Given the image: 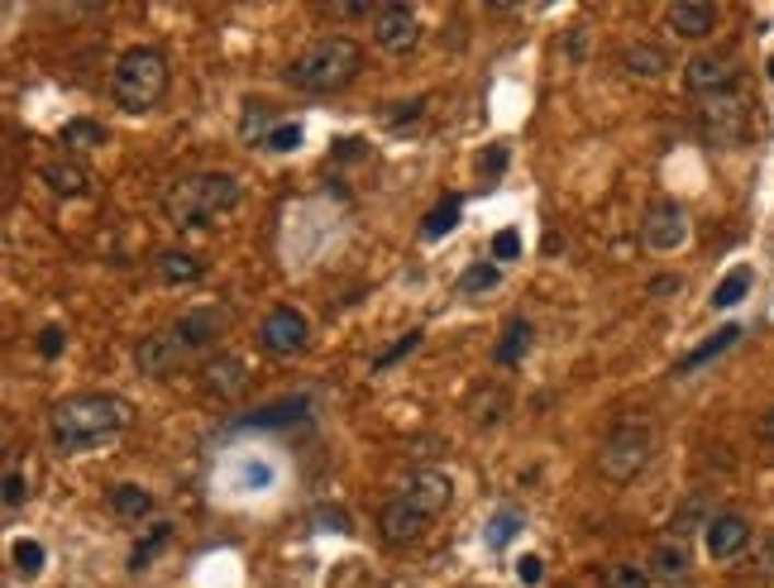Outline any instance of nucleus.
<instances>
[{"label": "nucleus", "instance_id": "nucleus-28", "mask_svg": "<svg viewBox=\"0 0 774 588\" xmlns=\"http://www.w3.org/2000/svg\"><path fill=\"white\" fill-rule=\"evenodd\" d=\"M746 292H751V268H731L727 278H721V283L713 287V307H717V311H727V307H737Z\"/></svg>", "mask_w": 774, "mask_h": 588}, {"label": "nucleus", "instance_id": "nucleus-18", "mask_svg": "<svg viewBox=\"0 0 774 588\" xmlns=\"http://www.w3.org/2000/svg\"><path fill=\"white\" fill-rule=\"evenodd\" d=\"M111 512L125 517V521H143L153 512V493L139 488V483H115V488H111Z\"/></svg>", "mask_w": 774, "mask_h": 588}, {"label": "nucleus", "instance_id": "nucleus-24", "mask_svg": "<svg viewBox=\"0 0 774 588\" xmlns=\"http://www.w3.org/2000/svg\"><path fill=\"white\" fill-rule=\"evenodd\" d=\"M167 541H173V521H153V527L143 531V541L135 545V551H129V569H135V574H139V569H149V565H153V555H159Z\"/></svg>", "mask_w": 774, "mask_h": 588}, {"label": "nucleus", "instance_id": "nucleus-11", "mask_svg": "<svg viewBox=\"0 0 774 588\" xmlns=\"http://www.w3.org/2000/svg\"><path fill=\"white\" fill-rule=\"evenodd\" d=\"M135 364H139V373H149V378H167L173 369L187 364V349L173 339V331H159V335H143L135 345Z\"/></svg>", "mask_w": 774, "mask_h": 588}, {"label": "nucleus", "instance_id": "nucleus-2", "mask_svg": "<svg viewBox=\"0 0 774 588\" xmlns=\"http://www.w3.org/2000/svg\"><path fill=\"white\" fill-rule=\"evenodd\" d=\"M240 201H244V182L234 173H196V177H182L163 196V211L177 230H206L220 216L240 211Z\"/></svg>", "mask_w": 774, "mask_h": 588}, {"label": "nucleus", "instance_id": "nucleus-31", "mask_svg": "<svg viewBox=\"0 0 774 588\" xmlns=\"http://www.w3.org/2000/svg\"><path fill=\"white\" fill-rule=\"evenodd\" d=\"M10 560H15V569L24 574V579H34V574L38 569H44V545H38V541H15V551H10Z\"/></svg>", "mask_w": 774, "mask_h": 588}, {"label": "nucleus", "instance_id": "nucleus-22", "mask_svg": "<svg viewBox=\"0 0 774 588\" xmlns=\"http://www.w3.org/2000/svg\"><path fill=\"white\" fill-rule=\"evenodd\" d=\"M741 339V325H727V331H717V335H707V345H698L693 355L679 359V373H693V369H703L707 359H717V355H727L731 345Z\"/></svg>", "mask_w": 774, "mask_h": 588}, {"label": "nucleus", "instance_id": "nucleus-4", "mask_svg": "<svg viewBox=\"0 0 774 588\" xmlns=\"http://www.w3.org/2000/svg\"><path fill=\"white\" fill-rule=\"evenodd\" d=\"M111 96H115V106L129 111V115H143V111L159 106V101L167 96L163 48L139 44V48H129V54H120V62H115V72H111Z\"/></svg>", "mask_w": 774, "mask_h": 588}, {"label": "nucleus", "instance_id": "nucleus-16", "mask_svg": "<svg viewBox=\"0 0 774 588\" xmlns=\"http://www.w3.org/2000/svg\"><path fill=\"white\" fill-rule=\"evenodd\" d=\"M669 30L679 38H707L717 30V5H707V0H679L669 10Z\"/></svg>", "mask_w": 774, "mask_h": 588}, {"label": "nucleus", "instance_id": "nucleus-15", "mask_svg": "<svg viewBox=\"0 0 774 588\" xmlns=\"http://www.w3.org/2000/svg\"><path fill=\"white\" fill-rule=\"evenodd\" d=\"M226 331V311H216V307H196V311H187V316H177V325H173V339L187 355H196V349H206L211 339Z\"/></svg>", "mask_w": 774, "mask_h": 588}, {"label": "nucleus", "instance_id": "nucleus-38", "mask_svg": "<svg viewBox=\"0 0 774 588\" xmlns=\"http://www.w3.org/2000/svg\"><path fill=\"white\" fill-rule=\"evenodd\" d=\"M517 579L527 584V588H535V584L545 579V560H541V555H521V560H517Z\"/></svg>", "mask_w": 774, "mask_h": 588}, {"label": "nucleus", "instance_id": "nucleus-40", "mask_svg": "<svg viewBox=\"0 0 774 588\" xmlns=\"http://www.w3.org/2000/svg\"><path fill=\"white\" fill-rule=\"evenodd\" d=\"M483 168V177H502V168H507V143H488V153L478 159Z\"/></svg>", "mask_w": 774, "mask_h": 588}, {"label": "nucleus", "instance_id": "nucleus-39", "mask_svg": "<svg viewBox=\"0 0 774 588\" xmlns=\"http://www.w3.org/2000/svg\"><path fill=\"white\" fill-rule=\"evenodd\" d=\"M608 584L612 588H646V569H636V565H616L608 574Z\"/></svg>", "mask_w": 774, "mask_h": 588}, {"label": "nucleus", "instance_id": "nucleus-12", "mask_svg": "<svg viewBox=\"0 0 774 588\" xmlns=\"http://www.w3.org/2000/svg\"><path fill=\"white\" fill-rule=\"evenodd\" d=\"M684 82H689V91H698V96H721V91H731V82H737V68L721 54H698L684 68Z\"/></svg>", "mask_w": 774, "mask_h": 588}, {"label": "nucleus", "instance_id": "nucleus-26", "mask_svg": "<svg viewBox=\"0 0 774 588\" xmlns=\"http://www.w3.org/2000/svg\"><path fill=\"white\" fill-rule=\"evenodd\" d=\"M273 111L264 106V101H249L244 106V115H240V139L244 143H268V135H273Z\"/></svg>", "mask_w": 774, "mask_h": 588}, {"label": "nucleus", "instance_id": "nucleus-19", "mask_svg": "<svg viewBox=\"0 0 774 588\" xmlns=\"http://www.w3.org/2000/svg\"><path fill=\"white\" fill-rule=\"evenodd\" d=\"M531 355V321H507V331H502V345L493 349V359L502 364V369H517L521 359Z\"/></svg>", "mask_w": 774, "mask_h": 588}, {"label": "nucleus", "instance_id": "nucleus-14", "mask_svg": "<svg viewBox=\"0 0 774 588\" xmlns=\"http://www.w3.org/2000/svg\"><path fill=\"white\" fill-rule=\"evenodd\" d=\"M383 535H388V545H412V541H421L426 535V527H430V517L421 512L416 503H406V498H392L388 507H383Z\"/></svg>", "mask_w": 774, "mask_h": 588}, {"label": "nucleus", "instance_id": "nucleus-9", "mask_svg": "<svg viewBox=\"0 0 774 588\" xmlns=\"http://www.w3.org/2000/svg\"><path fill=\"white\" fill-rule=\"evenodd\" d=\"M703 545H707V555H713V560H737L746 545H751V521H746L741 512H717V517H707Z\"/></svg>", "mask_w": 774, "mask_h": 588}, {"label": "nucleus", "instance_id": "nucleus-44", "mask_svg": "<svg viewBox=\"0 0 774 588\" xmlns=\"http://www.w3.org/2000/svg\"><path fill=\"white\" fill-rule=\"evenodd\" d=\"M679 287H684L679 278H655V283H650V292H655V297H674Z\"/></svg>", "mask_w": 774, "mask_h": 588}, {"label": "nucleus", "instance_id": "nucleus-6", "mask_svg": "<svg viewBox=\"0 0 774 588\" xmlns=\"http://www.w3.org/2000/svg\"><path fill=\"white\" fill-rule=\"evenodd\" d=\"M258 345H264L273 359H297V355H307V345H311V321L301 316L297 307L268 311L264 325H258Z\"/></svg>", "mask_w": 774, "mask_h": 588}, {"label": "nucleus", "instance_id": "nucleus-27", "mask_svg": "<svg viewBox=\"0 0 774 588\" xmlns=\"http://www.w3.org/2000/svg\"><path fill=\"white\" fill-rule=\"evenodd\" d=\"M459 211H464V201H459V196H450V201H440L436 211H430L426 220H421V240H444V234H450L454 226H459Z\"/></svg>", "mask_w": 774, "mask_h": 588}, {"label": "nucleus", "instance_id": "nucleus-17", "mask_svg": "<svg viewBox=\"0 0 774 588\" xmlns=\"http://www.w3.org/2000/svg\"><path fill=\"white\" fill-rule=\"evenodd\" d=\"M159 278L167 287H187V283H201L206 278V264L187 250H163L159 254Z\"/></svg>", "mask_w": 774, "mask_h": 588}, {"label": "nucleus", "instance_id": "nucleus-35", "mask_svg": "<svg viewBox=\"0 0 774 588\" xmlns=\"http://www.w3.org/2000/svg\"><path fill=\"white\" fill-rule=\"evenodd\" d=\"M493 258H497V264H511V258H521V234H517V230H497V234H493Z\"/></svg>", "mask_w": 774, "mask_h": 588}, {"label": "nucleus", "instance_id": "nucleus-3", "mask_svg": "<svg viewBox=\"0 0 774 588\" xmlns=\"http://www.w3.org/2000/svg\"><path fill=\"white\" fill-rule=\"evenodd\" d=\"M359 68H363V48L354 38H321L301 58H292L287 87L307 91V96H331V91H345L359 77Z\"/></svg>", "mask_w": 774, "mask_h": 588}, {"label": "nucleus", "instance_id": "nucleus-5", "mask_svg": "<svg viewBox=\"0 0 774 588\" xmlns=\"http://www.w3.org/2000/svg\"><path fill=\"white\" fill-rule=\"evenodd\" d=\"M655 454V430L646 422H622L598 450V474L608 483H632Z\"/></svg>", "mask_w": 774, "mask_h": 588}, {"label": "nucleus", "instance_id": "nucleus-37", "mask_svg": "<svg viewBox=\"0 0 774 588\" xmlns=\"http://www.w3.org/2000/svg\"><path fill=\"white\" fill-rule=\"evenodd\" d=\"M62 349H68V335H62L58 325H48V331H38V355H44V359H58Z\"/></svg>", "mask_w": 774, "mask_h": 588}, {"label": "nucleus", "instance_id": "nucleus-25", "mask_svg": "<svg viewBox=\"0 0 774 588\" xmlns=\"http://www.w3.org/2000/svg\"><path fill=\"white\" fill-rule=\"evenodd\" d=\"M527 527V517L517 512V507H502L493 521H488V531H483V541H488V551H507L511 541H517V531Z\"/></svg>", "mask_w": 774, "mask_h": 588}, {"label": "nucleus", "instance_id": "nucleus-41", "mask_svg": "<svg viewBox=\"0 0 774 588\" xmlns=\"http://www.w3.org/2000/svg\"><path fill=\"white\" fill-rule=\"evenodd\" d=\"M421 111H426V101L416 96V101H406V106H392V115H388V125L392 129H402V125H412V120H421Z\"/></svg>", "mask_w": 774, "mask_h": 588}, {"label": "nucleus", "instance_id": "nucleus-7", "mask_svg": "<svg viewBox=\"0 0 774 588\" xmlns=\"http://www.w3.org/2000/svg\"><path fill=\"white\" fill-rule=\"evenodd\" d=\"M640 240L650 244L655 254H674V250H684L689 244V211L679 201H655L646 220H640Z\"/></svg>", "mask_w": 774, "mask_h": 588}, {"label": "nucleus", "instance_id": "nucleus-21", "mask_svg": "<svg viewBox=\"0 0 774 588\" xmlns=\"http://www.w3.org/2000/svg\"><path fill=\"white\" fill-rule=\"evenodd\" d=\"M622 68L632 72V77H646V82H655V77L669 72V58L660 54V48H650V44H632L622 54Z\"/></svg>", "mask_w": 774, "mask_h": 588}, {"label": "nucleus", "instance_id": "nucleus-43", "mask_svg": "<svg viewBox=\"0 0 774 588\" xmlns=\"http://www.w3.org/2000/svg\"><path fill=\"white\" fill-rule=\"evenodd\" d=\"M335 15L339 20H369V15H378V5H335Z\"/></svg>", "mask_w": 774, "mask_h": 588}, {"label": "nucleus", "instance_id": "nucleus-29", "mask_svg": "<svg viewBox=\"0 0 774 588\" xmlns=\"http://www.w3.org/2000/svg\"><path fill=\"white\" fill-rule=\"evenodd\" d=\"M106 143V129H101L96 120H72V125H62V149H101Z\"/></svg>", "mask_w": 774, "mask_h": 588}, {"label": "nucleus", "instance_id": "nucleus-45", "mask_svg": "<svg viewBox=\"0 0 774 588\" xmlns=\"http://www.w3.org/2000/svg\"><path fill=\"white\" fill-rule=\"evenodd\" d=\"M760 436H765V440H770V446H774V407L765 412V422H760Z\"/></svg>", "mask_w": 774, "mask_h": 588}, {"label": "nucleus", "instance_id": "nucleus-13", "mask_svg": "<svg viewBox=\"0 0 774 588\" xmlns=\"http://www.w3.org/2000/svg\"><path fill=\"white\" fill-rule=\"evenodd\" d=\"M201 378H206V392L220 397V402H234V397H244V392H249V364L240 355H216L201 369Z\"/></svg>", "mask_w": 774, "mask_h": 588}, {"label": "nucleus", "instance_id": "nucleus-32", "mask_svg": "<svg viewBox=\"0 0 774 588\" xmlns=\"http://www.w3.org/2000/svg\"><path fill=\"white\" fill-rule=\"evenodd\" d=\"M416 345H421V331H406V335L397 339V345L388 349V355H378V359H373V369H378V373H383V369H392V364H397V359L416 355Z\"/></svg>", "mask_w": 774, "mask_h": 588}, {"label": "nucleus", "instance_id": "nucleus-1", "mask_svg": "<svg viewBox=\"0 0 774 588\" xmlns=\"http://www.w3.org/2000/svg\"><path fill=\"white\" fill-rule=\"evenodd\" d=\"M129 416H135V407L125 397H115V392H77V397H62L48 412V440L62 454H82L120 436Z\"/></svg>", "mask_w": 774, "mask_h": 588}, {"label": "nucleus", "instance_id": "nucleus-36", "mask_svg": "<svg viewBox=\"0 0 774 588\" xmlns=\"http://www.w3.org/2000/svg\"><path fill=\"white\" fill-rule=\"evenodd\" d=\"M311 527H316V531H335V535H345V531H349V517L339 512V507H321V512L311 517Z\"/></svg>", "mask_w": 774, "mask_h": 588}, {"label": "nucleus", "instance_id": "nucleus-33", "mask_svg": "<svg viewBox=\"0 0 774 588\" xmlns=\"http://www.w3.org/2000/svg\"><path fill=\"white\" fill-rule=\"evenodd\" d=\"M20 503H30V479L20 469H5V512H15Z\"/></svg>", "mask_w": 774, "mask_h": 588}, {"label": "nucleus", "instance_id": "nucleus-10", "mask_svg": "<svg viewBox=\"0 0 774 588\" xmlns=\"http://www.w3.org/2000/svg\"><path fill=\"white\" fill-rule=\"evenodd\" d=\"M402 498H406V503H416L430 521H436V517L444 512V507L454 503V483H450V474H440V469H416V474L406 479Z\"/></svg>", "mask_w": 774, "mask_h": 588}, {"label": "nucleus", "instance_id": "nucleus-23", "mask_svg": "<svg viewBox=\"0 0 774 588\" xmlns=\"http://www.w3.org/2000/svg\"><path fill=\"white\" fill-rule=\"evenodd\" d=\"M650 569L660 574V579H684L689 574V545L684 541H665V545H655V555H650Z\"/></svg>", "mask_w": 774, "mask_h": 588}, {"label": "nucleus", "instance_id": "nucleus-8", "mask_svg": "<svg viewBox=\"0 0 774 588\" xmlns=\"http://www.w3.org/2000/svg\"><path fill=\"white\" fill-rule=\"evenodd\" d=\"M416 38H421V20L412 5H378L373 15V44L383 54H412Z\"/></svg>", "mask_w": 774, "mask_h": 588}, {"label": "nucleus", "instance_id": "nucleus-20", "mask_svg": "<svg viewBox=\"0 0 774 588\" xmlns=\"http://www.w3.org/2000/svg\"><path fill=\"white\" fill-rule=\"evenodd\" d=\"M38 177L48 182V187H54L58 196H82L91 182H86V173L77 163H68V159H54V163H44L38 168Z\"/></svg>", "mask_w": 774, "mask_h": 588}, {"label": "nucleus", "instance_id": "nucleus-34", "mask_svg": "<svg viewBox=\"0 0 774 588\" xmlns=\"http://www.w3.org/2000/svg\"><path fill=\"white\" fill-rule=\"evenodd\" d=\"M268 153H292V149H301V125H278L268 135V143H264Z\"/></svg>", "mask_w": 774, "mask_h": 588}, {"label": "nucleus", "instance_id": "nucleus-30", "mask_svg": "<svg viewBox=\"0 0 774 588\" xmlns=\"http://www.w3.org/2000/svg\"><path fill=\"white\" fill-rule=\"evenodd\" d=\"M502 283V268L497 264H474V268H464V278H459V292H493V287Z\"/></svg>", "mask_w": 774, "mask_h": 588}, {"label": "nucleus", "instance_id": "nucleus-46", "mask_svg": "<svg viewBox=\"0 0 774 588\" xmlns=\"http://www.w3.org/2000/svg\"><path fill=\"white\" fill-rule=\"evenodd\" d=\"M770 77H774V58H770Z\"/></svg>", "mask_w": 774, "mask_h": 588}, {"label": "nucleus", "instance_id": "nucleus-42", "mask_svg": "<svg viewBox=\"0 0 774 588\" xmlns=\"http://www.w3.org/2000/svg\"><path fill=\"white\" fill-rule=\"evenodd\" d=\"M755 569H765V574H774V531L760 541V555H755Z\"/></svg>", "mask_w": 774, "mask_h": 588}]
</instances>
